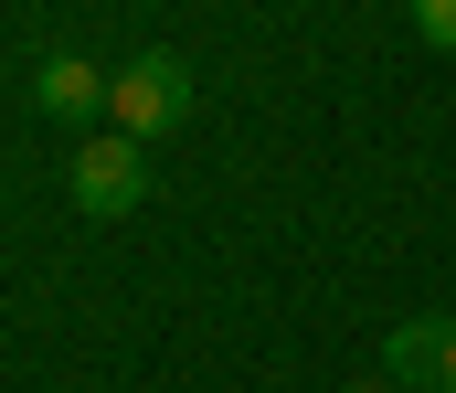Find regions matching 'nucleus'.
Wrapping results in <instances>:
<instances>
[{"label": "nucleus", "instance_id": "obj_6", "mask_svg": "<svg viewBox=\"0 0 456 393\" xmlns=\"http://www.w3.org/2000/svg\"><path fill=\"white\" fill-rule=\"evenodd\" d=\"M350 393H393V383H382V373H371V383H350Z\"/></svg>", "mask_w": 456, "mask_h": 393}, {"label": "nucleus", "instance_id": "obj_5", "mask_svg": "<svg viewBox=\"0 0 456 393\" xmlns=\"http://www.w3.org/2000/svg\"><path fill=\"white\" fill-rule=\"evenodd\" d=\"M414 32H425L436 53H456V0H414Z\"/></svg>", "mask_w": 456, "mask_h": 393}, {"label": "nucleus", "instance_id": "obj_1", "mask_svg": "<svg viewBox=\"0 0 456 393\" xmlns=\"http://www.w3.org/2000/svg\"><path fill=\"white\" fill-rule=\"evenodd\" d=\"M107 118H117V138H170L181 118H191V64L170 53V43H149V53H127L107 75Z\"/></svg>", "mask_w": 456, "mask_h": 393}, {"label": "nucleus", "instance_id": "obj_3", "mask_svg": "<svg viewBox=\"0 0 456 393\" xmlns=\"http://www.w3.org/2000/svg\"><path fill=\"white\" fill-rule=\"evenodd\" d=\"M382 383H425V393H456V319H403L382 340Z\"/></svg>", "mask_w": 456, "mask_h": 393}, {"label": "nucleus", "instance_id": "obj_2", "mask_svg": "<svg viewBox=\"0 0 456 393\" xmlns=\"http://www.w3.org/2000/svg\"><path fill=\"white\" fill-rule=\"evenodd\" d=\"M138 202H149V149L117 138V128H96L86 149H75V213L117 224V213H138Z\"/></svg>", "mask_w": 456, "mask_h": 393}, {"label": "nucleus", "instance_id": "obj_4", "mask_svg": "<svg viewBox=\"0 0 456 393\" xmlns=\"http://www.w3.org/2000/svg\"><path fill=\"white\" fill-rule=\"evenodd\" d=\"M32 118H107V75L86 53H43L32 64Z\"/></svg>", "mask_w": 456, "mask_h": 393}]
</instances>
